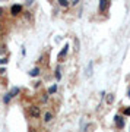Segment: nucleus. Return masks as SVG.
<instances>
[{
    "instance_id": "423d86ee",
    "label": "nucleus",
    "mask_w": 130,
    "mask_h": 132,
    "mask_svg": "<svg viewBox=\"0 0 130 132\" xmlns=\"http://www.w3.org/2000/svg\"><path fill=\"white\" fill-rule=\"evenodd\" d=\"M40 75V68H34L29 71V76H38Z\"/></svg>"
},
{
    "instance_id": "f8f14e48",
    "label": "nucleus",
    "mask_w": 130,
    "mask_h": 132,
    "mask_svg": "<svg viewBox=\"0 0 130 132\" xmlns=\"http://www.w3.org/2000/svg\"><path fill=\"white\" fill-rule=\"evenodd\" d=\"M113 101H114V95H113V94H108V97H107V103H108V104H111Z\"/></svg>"
},
{
    "instance_id": "4468645a",
    "label": "nucleus",
    "mask_w": 130,
    "mask_h": 132,
    "mask_svg": "<svg viewBox=\"0 0 130 132\" xmlns=\"http://www.w3.org/2000/svg\"><path fill=\"white\" fill-rule=\"evenodd\" d=\"M3 101H5V103H9V101H10V95H9V94H6V95H5V98H3Z\"/></svg>"
},
{
    "instance_id": "f257e3e1",
    "label": "nucleus",
    "mask_w": 130,
    "mask_h": 132,
    "mask_svg": "<svg viewBox=\"0 0 130 132\" xmlns=\"http://www.w3.org/2000/svg\"><path fill=\"white\" fill-rule=\"evenodd\" d=\"M28 112H29V116L31 118H38L40 116V107H37V106H29Z\"/></svg>"
},
{
    "instance_id": "a211bd4d",
    "label": "nucleus",
    "mask_w": 130,
    "mask_h": 132,
    "mask_svg": "<svg viewBox=\"0 0 130 132\" xmlns=\"http://www.w3.org/2000/svg\"><path fill=\"white\" fill-rule=\"evenodd\" d=\"M2 15H3V9H2V7H0V16H2Z\"/></svg>"
},
{
    "instance_id": "2eb2a0df",
    "label": "nucleus",
    "mask_w": 130,
    "mask_h": 132,
    "mask_svg": "<svg viewBox=\"0 0 130 132\" xmlns=\"http://www.w3.org/2000/svg\"><path fill=\"white\" fill-rule=\"evenodd\" d=\"M124 114H126V116H130V107H126L124 109Z\"/></svg>"
},
{
    "instance_id": "6ab92c4d",
    "label": "nucleus",
    "mask_w": 130,
    "mask_h": 132,
    "mask_svg": "<svg viewBox=\"0 0 130 132\" xmlns=\"http://www.w3.org/2000/svg\"><path fill=\"white\" fill-rule=\"evenodd\" d=\"M127 95H129V97H130V88H129V91H127Z\"/></svg>"
},
{
    "instance_id": "39448f33",
    "label": "nucleus",
    "mask_w": 130,
    "mask_h": 132,
    "mask_svg": "<svg viewBox=\"0 0 130 132\" xmlns=\"http://www.w3.org/2000/svg\"><path fill=\"white\" fill-rule=\"evenodd\" d=\"M67 52H69V44H66L64 47H63V50L59 53V59H60V57H64L66 54H67Z\"/></svg>"
},
{
    "instance_id": "f03ea898",
    "label": "nucleus",
    "mask_w": 130,
    "mask_h": 132,
    "mask_svg": "<svg viewBox=\"0 0 130 132\" xmlns=\"http://www.w3.org/2000/svg\"><path fill=\"white\" fill-rule=\"evenodd\" d=\"M10 12H12L13 16H16V15H19L21 12H22V6L21 5H13L12 7H10Z\"/></svg>"
},
{
    "instance_id": "7ed1b4c3",
    "label": "nucleus",
    "mask_w": 130,
    "mask_h": 132,
    "mask_svg": "<svg viewBox=\"0 0 130 132\" xmlns=\"http://www.w3.org/2000/svg\"><path fill=\"white\" fill-rule=\"evenodd\" d=\"M114 119H116V125L120 128V129H121V128H124V120H123V118H121V116H118V114H117Z\"/></svg>"
},
{
    "instance_id": "20e7f679",
    "label": "nucleus",
    "mask_w": 130,
    "mask_h": 132,
    "mask_svg": "<svg viewBox=\"0 0 130 132\" xmlns=\"http://www.w3.org/2000/svg\"><path fill=\"white\" fill-rule=\"evenodd\" d=\"M108 5H110V3H108L107 0H101V3H99V12H104V10L108 7Z\"/></svg>"
},
{
    "instance_id": "9d476101",
    "label": "nucleus",
    "mask_w": 130,
    "mask_h": 132,
    "mask_svg": "<svg viewBox=\"0 0 130 132\" xmlns=\"http://www.w3.org/2000/svg\"><path fill=\"white\" fill-rule=\"evenodd\" d=\"M61 78V69H60V66H57L56 68V79L59 81Z\"/></svg>"
},
{
    "instance_id": "9b49d317",
    "label": "nucleus",
    "mask_w": 130,
    "mask_h": 132,
    "mask_svg": "<svg viewBox=\"0 0 130 132\" xmlns=\"http://www.w3.org/2000/svg\"><path fill=\"white\" fill-rule=\"evenodd\" d=\"M57 90V85H53V87H50V90H48V94H54Z\"/></svg>"
},
{
    "instance_id": "ddd939ff",
    "label": "nucleus",
    "mask_w": 130,
    "mask_h": 132,
    "mask_svg": "<svg viewBox=\"0 0 130 132\" xmlns=\"http://www.w3.org/2000/svg\"><path fill=\"white\" fill-rule=\"evenodd\" d=\"M59 3H60L61 6H64V7H66V6H69V2H67V0H60Z\"/></svg>"
},
{
    "instance_id": "0eeeda50",
    "label": "nucleus",
    "mask_w": 130,
    "mask_h": 132,
    "mask_svg": "<svg viewBox=\"0 0 130 132\" xmlns=\"http://www.w3.org/2000/svg\"><path fill=\"white\" fill-rule=\"evenodd\" d=\"M18 94H19V88H18V87H15V88H12V90H10V93H9L10 98H12V97H16Z\"/></svg>"
},
{
    "instance_id": "dca6fc26",
    "label": "nucleus",
    "mask_w": 130,
    "mask_h": 132,
    "mask_svg": "<svg viewBox=\"0 0 130 132\" xmlns=\"http://www.w3.org/2000/svg\"><path fill=\"white\" fill-rule=\"evenodd\" d=\"M6 62H7V59H6V57H3V59H0V65H5Z\"/></svg>"
},
{
    "instance_id": "6e6552de",
    "label": "nucleus",
    "mask_w": 130,
    "mask_h": 132,
    "mask_svg": "<svg viewBox=\"0 0 130 132\" xmlns=\"http://www.w3.org/2000/svg\"><path fill=\"white\" fill-rule=\"evenodd\" d=\"M51 119H53V114H51L50 112H47V113H44V122H45V123L51 122Z\"/></svg>"
},
{
    "instance_id": "f3484780",
    "label": "nucleus",
    "mask_w": 130,
    "mask_h": 132,
    "mask_svg": "<svg viewBox=\"0 0 130 132\" xmlns=\"http://www.w3.org/2000/svg\"><path fill=\"white\" fill-rule=\"evenodd\" d=\"M5 52V46H0V53H3Z\"/></svg>"
},
{
    "instance_id": "1a4fd4ad",
    "label": "nucleus",
    "mask_w": 130,
    "mask_h": 132,
    "mask_svg": "<svg viewBox=\"0 0 130 132\" xmlns=\"http://www.w3.org/2000/svg\"><path fill=\"white\" fill-rule=\"evenodd\" d=\"M92 66H94V63H92V62H89L88 68H86V76H91V75H92Z\"/></svg>"
}]
</instances>
